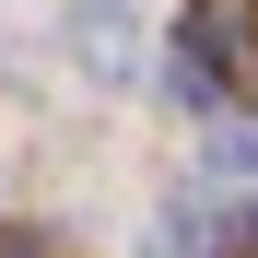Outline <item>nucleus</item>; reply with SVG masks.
<instances>
[{"instance_id":"obj_1","label":"nucleus","mask_w":258,"mask_h":258,"mask_svg":"<svg viewBox=\"0 0 258 258\" xmlns=\"http://www.w3.org/2000/svg\"><path fill=\"white\" fill-rule=\"evenodd\" d=\"M71 59L94 82H141V24H129V0H71Z\"/></svg>"},{"instance_id":"obj_2","label":"nucleus","mask_w":258,"mask_h":258,"mask_svg":"<svg viewBox=\"0 0 258 258\" xmlns=\"http://www.w3.org/2000/svg\"><path fill=\"white\" fill-rule=\"evenodd\" d=\"M246 35H258V0H188V24H176V59L188 71H246Z\"/></svg>"},{"instance_id":"obj_3","label":"nucleus","mask_w":258,"mask_h":258,"mask_svg":"<svg viewBox=\"0 0 258 258\" xmlns=\"http://www.w3.org/2000/svg\"><path fill=\"white\" fill-rule=\"evenodd\" d=\"M0 258H59V235L47 223H0Z\"/></svg>"},{"instance_id":"obj_4","label":"nucleus","mask_w":258,"mask_h":258,"mask_svg":"<svg viewBox=\"0 0 258 258\" xmlns=\"http://www.w3.org/2000/svg\"><path fill=\"white\" fill-rule=\"evenodd\" d=\"M211 153H223L235 176H246V164H258V117H235V129H223V141H211Z\"/></svg>"}]
</instances>
